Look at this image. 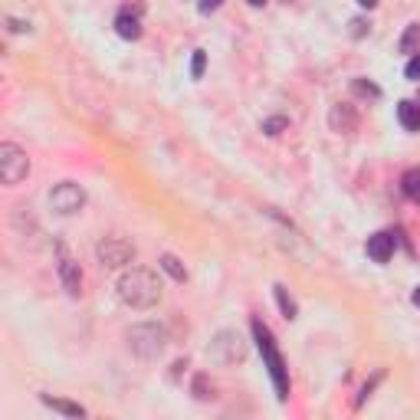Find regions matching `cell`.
Listing matches in <instances>:
<instances>
[{
  "mask_svg": "<svg viewBox=\"0 0 420 420\" xmlns=\"http://www.w3.org/2000/svg\"><path fill=\"white\" fill-rule=\"evenodd\" d=\"M119 299L131 309H151L161 299V282L145 266H131L119 276Z\"/></svg>",
  "mask_w": 420,
  "mask_h": 420,
  "instance_id": "1",
  "label": "cell"
},
{
  "mask_svg": "<svg viewBox=\"0 0 420 420\" xmlns=\"http://www.w3.org/2000/svg\"><path fill=\"white\" fill-rule=\"evenodd\" d=\"M253 338H256L259 355H263L266 368H270V377H273V384H276V398L286 400L289 398V371H286V361H282L280 348L273 342V332L259 319H253Z\"/></svg>",
  "mask_w": 420,
  "mask_h": 420,
  "instance_id": "2",
  "label": "cell"
},
{
  "mask_svg": "<svg viewBox=\"0 0 420 420\" xmlns=\"http://www.w3.org/2000/svg\"><path fill=\"white\" fill-rule=\"evenodd\" d=\"M125 338H129L131 355H138L141 361H154V358H161L164 345H168V332H164L161 325H154V322L135 325Z\"/></svg>",
  "mask_w": 420,
  "mask_h": 420,
  "instance_id": "3",
  "label": "cell"
},
{
  "mask_svg": "<svg viewBox=\"0 0 420 420\" xmlns=\"http://www.w3.org/2000/svg\"><path fill=\"white\" fill-rule=\"evenodd\" d=\"M27 174H30L27 151H23L20 145H13V141H3V145H0V181L13 187V184L27 181Z\"/></svg>",
  "mask_w": 420,
  "mask_h": 420,
  "instance_id": "4",
  "label": "cell"
},
{
  "mask_svg": "<svg viewBox=\"0 0 420 420\" xmlns=\"http://www.w3.org/2000/svg\"><path fill=\"white\" fill-rule=\"evenodd\" d=\"M207 355H210V361H217V365L233 368L247 358V345H243V338H240L237 332H220L214 342H210Z\"/></svg>",
  "mask_w": 420,
  "mask_h": 420,
  "instance_id": "5",
  "label": "cell"
},
{
  "mask_svg": "<svg viewBox=\"0 0 420 420\" xmlns=\"http://www.w3.org/2000/svg\"><path fill=\"white\" fill-rule=\"evenodd\" d=\"M50 207H53L56 214H75V210L86 207V191L73 181L56 184L53 191H50Z\"/></svg>",
  "mask_w": 420,
  "mask_h": 420,
  "instance_id": "6",
  "label": "cell"
},
{
  "mask_svg": "<svg viewBox=\"0 0 420 420\" xmlns=\"http://www.w3.org/2000/svg\"><path fill=\"white\" fill-rule=\"evenodd\" d=\"M96 256H99V263H102V266H108V270H119V266H125V263H131V259H135V249H131V243H125V240H119V237H106L96 247Z\"/></svg>",
  "mask_w": 420,
  "mask_h": 420,
  "instance_id": "7",
  "label": "cell"
},
{
  "mask_svg": "<svg viewBox=\"0 0 420 420\" xmlns=\"http://www.w3.org/2000/svg\"><path fill=\"white\" fill-rule=\"evenodd\" d=\"M115 33H119L122 40H138V36H141V3L125 7V10L119 13V20H115Z\"/></svg>",
  "mask_w": 420,
  "mask_h": 420,
  "instance_id": "8",
  "label": "cell"
},
{
  "mask_svg": "<svg viewBox=\"0 0 420 420\" xmlns=\"http://www.w3.org/2000/svg\"><path fill=\"white\" fill-rule=\"evenodd\" d=\"M328 125H332V131H355L358 129V115L352 106H332V112H328Z\"/></svg>",
  "mask_w": 420,
  "mask_h": 420,
  "instance_id": "9",
  "label": "cell"
},
{
  "mask_svg": "<svg viewBox=\"0 0 420 420\" xmlns=\"http://www.w3.org/2000/svg\"><path fill=\"white\" fill-rule=\"evenodd\" d=\"M59 280H63V286H66L69 296H79V292H82V273H79V263H73L69 256L59 259Z\"/></svg>",
  "mask_w": 420,
  "mask_h": 420,
  "instance_id": "10",
  "label": "cell"
},
{
  "mask_svg": "<svg viewBox=\"0 0 420 420\" xmlns=\"http://www.w3.org/2000/svg\"><path fill=\"white\" fill-rule=\"evenodd\" d=\"M368 256L375 259V263H388V259L394 256V237H391V233L368 237Z\"/></svg>",
  "mask_w": 420,
  "mask_h": 420,
  "instance_id": "11",
  "label": "cell"
},
{
  "mask_svg": "<svg viewBox=\"0 0 420 420\" xmlns=\"http://www.w3.org/2000/svg\"><path fill=\"white\" fill-rule=\"evenodd\" d=\"M398 119L400 125L407 131H420V102H414V99H404L398 106Z\"/></svg>",
  "mask_w": 420,
  "mask_h": 420,
  "instance_id": "12",
  "label": "cell"
},
{
  "mask_svg": "<svg viewBox=\"0 0 420 420\" xmlns=\"http://www.w3.org/2000/svg\"><path fill=\"white\" fill-rule=\"evenodd\" d=\"M46 404V407H53L59 410V414H66V417H86V410L79 407V404H73V400H63V398H50V394H43L40 398Z\"/></svg>",
  "mask_w": 420,
  "mask_h": 420,
  "instance_id": "13",
  "label": "cell"
},
{
  "mask_svg": "<svg viewBox=\"0 0 420 420\" xmlns=\"http://www.w3.org/2000/svg\"><path fill=\"white\" fill-rule=\"evenodd\" d=\"M273 292H276V302H280V312H282V319H296L299 315V305H296V299L289 296V289L286 286H273Z\"/></svg>",
  "mask_w": 420,
  "mask_h": 420,
  "instance_id": "14",
  "label": "cell"
},
{
  "mask_svg": "<svg viewBox=\"0 0 420 420\" xmlns=\"http://www.w3.org/2000/svg\"><path fill=\"white\" fill-rule=\"evenodd\" d=\"M400 191L407 194V201L420 204V168H410V171L400 178Z\"/></svg>",
  "mask_w": 420,
  "mask_h": 420,
  "instance_id": "15",
  "label": "cell"
},
{
  "mask_svg": "<svg viewBox=\"0 0 420 420\" xmlns=\"http://www.w3.org/2000/svg\"><path fill=\"white\" fill-rule=\"evenodd\" d=\"M398 46H400V53H420V23H410Z\"/></svg>",
  "mask_w": 420,
  "mask_h": 420,
  "instance_id": "16",
  "label": "cell"
},
{
  "mask_svg": "<svg viewBox=\"0 0 420 420\" xmlns=\"http://www.w3.org/2000/svg\"><path fill=\"white\" fill-rule=\"evenodd\" d=\"M161 270H164V273H171V276H174L178 282L187 280V270L181 266V259L171 256V253H164V256H161Z\"/></svg>",
  "mask_w": 420,
  "mask_h": 420,
  "instance_id": "17",
  "label": "cell"
},
{
  "mask_svg": "<svg viewBox=\"0 0 420 420\" xmlns=\"http://www.w3.org/2000/svg\"><path fill=\"white\" fill-rule=\"evenodd\" d=\"M191 391H194V398L197 400H214V384H207V375H197L194 377V384H191Z\"/></svg>",
  "mask_w": 420,
  "mask_h": 420,
  "instance_id": "18",
  "label": "cell"
},
{
  "mask_svg": "<svg viewBox=\"0 0 420 420\" xmlns=\"http://www.w3.org/2000/svg\"><path fill=\"white\" fill-rule=\"evenodd\" d=\"M352 89H355L358 96H368V99H381V89H377L375 82H365V79H355V82H352Z\"/></svg>",
  "mask_w": 420,
  "mask_h": 420,
  "instance_id": "19",
  "label": "cell"
},
{
  "mask_svg": "<svg viewBox=\"0 0 420 420\" xmlns=\"http://www.w3.org/2000/svg\"><path fill=\"white\" fill-rule=\"evenodd\" d=\"M204 69H207V53H204V50H194V59H191V75H194V79H201V75H204Z\"/></svg>",
  "mask_w": 420,
  "mask_h": 420,
  "instance_id": "20",
  "label": "cell"
},
{
  "mask_svg": "<svg viewBox=\"0 0 420 420\" xmlns=\"http://www.w3.org/2000/svg\"><path fill=\"white\" fill-rule=\"evenodd\" d=\"M282 129H289V122L282 119V115H276V119H266V122H263V131H266V135H280Z\"/></svg>",
  "mask_w": 420,
  "mask_h": 420,
  "instance_id": "21",
  "label": "cell"
},
{
  "mask_svg": "<svg viewBox=\"0 0 420 420\" xmlns=\"http://www.w3.org/2000/svg\"><path fill=\"white\" fill-rule=\"evenodd\" d=\"M404 75H407L410 82H417V79H420V53L410 56V63H407V69H404Z\"/></svg>",
  "mask_w": 420,
  "mask_h": 420,
  "instance_id": "22",
  "label": "cell"
},
{
  "mask_svg": "<svg viewBox=\"0 0 420 420\" xmlns=\"http://www.w3.org/2000/svg\"><path fill=\"white\" fill-rule=\"evenodd\" d=\"M220 3H224V0H201L197 7H201V13H214L217 7H220Z\"/></svg>",
  "mask_w": 420,
  "mask_h": 420,
  "instance_id": "23",
  "label": "cell"
},
{
  "mask_svg": "<svg viewBox=\"0 0 420 420\" xmlns=\"http://www.w3.org/2000/svg\"><path fill=\"white\" fill-rule=\"evenodd\" d=\"M365 20H352V33H355V36H365Z\"/></svg>",
  "mask_w": 420,
  "mask_h": 420,
  "instance_id": "24",
  "label": "cell"
},
{
  "mask_svg": "<svg viewBox=\"0 0 420 420\" xmlns=\"http://www.w3.org/2000/svg\"><path fill=\"white\" fill-rule=\"evenodd\" d=\"M358 3H361V7H368V10H371V7H377V0H358Z\"/></svg>",
  "mask_w": 420,
  "mask_h": 420,
  "instance_id": "25",
  "label": "cell"
},
{
  "mask_svg": "<svg viewBox=\"0 0 420 420\" xmlns=\"http://www.w3.org/2000/svg\"><path fill=\"white\" fill-rule=\"evenodd\" d=\"M249 7H263V3H266V0H247Z\"/></svg>",
  "mask_w": 420,
  "mask_h": 420,
  "instance_id": "26",
  "label": "cell"
},
{
  "mask_svg": "<svg viewBox=\"0 0 420 420\" xmlns=\"http://www.w3.org/2000/svg\"><path fill=\"white\" fill-rule=\"evenodd\" d=\"M414 305L420 309V289H414Z\"/></svg>",
  "mask_w": 420,
  "mask_h": 420,
  "instance_id": "27",
  "label": "cell"
}]
</instances>
